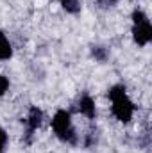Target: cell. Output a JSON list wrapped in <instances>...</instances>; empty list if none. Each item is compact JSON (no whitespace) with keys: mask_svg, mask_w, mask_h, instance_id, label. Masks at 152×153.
Instances as JSON below:
<instances>
[{"mask_svg":"<svg viewBox=\"0 0 152 153\" xmlns=\"http://www.w3.org/2000/svg\"><path fill=\"white\" fill-rule=\"evenodd\" d=\"M116 2H118V0H97V4H99L100 7H104V9L114 7V5H116Z\"/></svg>","mask_w":152,"mask_h":153,"instance_id":"obj_11","label":"cell"},{"mask_svg":"<svg viewBox=\"0 0 152 153\" xmlns=\"http://www.w3.org/2000/svg\"><path fill=\"white\" fill-rule=\"evenodd\" d=\"M41 123H43V111L38 109L36 105H32L29 109L27 117H25V143L27 144L32 143V135H34V132L41 126Z\"/></svg>","mask_w":152,"mask_h":153,"instance_id":"obj_4","label":"cell"},{"mask_svg":"<svg viewBox=\"0 0 152 153\" xmlns=\"http://www.w3.org/2000/svg\"><path fill=\"white\" fill-rule=\"evenodd\" d=\"M77 107H79V112L84 117H88V119H95L97 117V105H95V100L90 94H82L79 103H77Z\"/></svg>","mask_w":152,"mask_h":153,"instance_id":"obj_5","label":"cell"},{"mask_svg":"<svg viewBox=\"0 0 152 153\" xmlns=\"http://www.w3.org/2000/svg\"><path fill=\"white\" fill-rule=\"evenodd\" d=\"M91 55H93L99 62H104L109 53H108V48H104V46H100V45H95V46H91Z\"/></svg>","mask_w":152,"mask_h":153,"instance_id":"obj_8","label":"cell"},{"mask_svg":"<svg viewBox=\"0 0 152 153\" xmlns=\"http://www.w3.org/2000/svg\"><path fill=\"white\" fill-rule=\"evenodd\" d=\"M52 130L66 144H77V141H79V135H77L74 123H72V114L65 109L56 111V114L52 116Z\"/></svg>","mask_w":152,"mask_h":153,"instance_id":"obj_2","label":"cell"},{"mask_svg":"<svg viewBox=\"0 0 152 153\" xmlns=\"http://www.w3.org/2000/svg\"><path fill=\"white\" fill-rule=\"evenodd\" d=\"M7 143H9V135H7V132L0 126V153L5 152V148H7Z\"/></svg>","mask_w":152,"mask_h":153,"instance_id":"obj_9","label":"cell"},{"mask_svg":"<svg viewBox=\"0 0 152 153\" xmlns=\"http://www.w3.org/2000/svg\"><path fill=\"white\" fill-rule=\"evenodd\" d=\"M109 100H111V112L120 123H129L134 116V103L127 96V89L122 84H114L109 89Z\"/></svg>","mask_w":152,"mask_h":153,"instance_id":"obj_1","label":"cell"},{"mask_svg":"<svg viewBox=\"0 0 152 153\" xmlns=\"http://www.w3.org/2000/svg\"><path fill=\"white\" fill-rule=\"evenodd\" d=\"M7 89H9V78L0 73V96H4L7 93Z\"/></svg>","mask_w":152,"mask_h":153,"instance_id":"obj_10","label":"cell"},{"mask_svg":"<svg viewBox=\"0 0 152 153\" xmlns=\"http://www.w3.org/2000/svg\"><path fill=\"white\" fill-rule=\"evenodd\" d=\"M13 57V45L9 38L0 30V61H9Z\"/></svg>","mask_w":152,"mask_h":153,"instance_id":"obj_6","label":"cell"},{"mask_svg":"<svg viewBox=\"0 0 152 153\" xmlns=\"http://www.w3.org/2000/svg\"><path fill=\"white\" fill-rule=\"evenodd\" d=\"M132 20V39L138 46H147L152 41V25L149 16L141 9H134L131 14Z\"/></svg>","mask_w":152,"mask_h":153,"instance_id":"obj_3","label":"cell"},{"mask_svg":"<svg viewBox=\"0 0 152 153\" xmlns=\"http://www.w3.org/2000/svg\"><path fill=\"white\" fill-rule=\"evenodd\" d=\"M61 2V7L70 13V14H79L81 9H82V2L81 0H59Z\"/></svg>","mask_w":152,"mask_h":153,"instance_id":"obj_7","label":"cell"}]
</instances>
